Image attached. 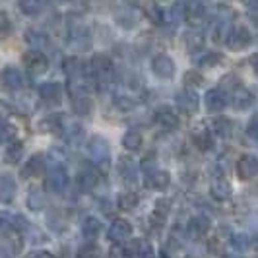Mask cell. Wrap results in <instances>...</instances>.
<instances>
[{
	"label": "cell",
	"instance_id": "6da1fadb",
	"mask_svg": "<svg viewBox=\"0 0 258 258\" xmlns=\"http://www.w3.org/2000/svg\"><path fill=\"white\" fill-rule=\"evenodd\" d=\"M88 154H90L91 161L101 165V167H107L111 161V148H109L107 140H103L101 136H93L88 142Z\"/></svg>",
	"mask_w": 258,
	"mask_h": 258
},
{
	"label": "cell",
	"instance_id": "7a4b0ae2",
	"mask_svg": "<svg viewBox=\"0 0 258 258\" xmlns=\"http://www.w3.org/2000/svg\"><path fill=\"white\" fill-rule=\"evenodd\" d=\"M152 72L159 80H171L175 76V62L169 54H155L152 60Z\"/></svg>",
	"mask_w": 258,
	"mask_h": 258
},
{
	"label": "cell",
	"instance_id": "3957f363",
	"mask_svg": "<svg viewBox=\"0 0 258 258\" xmlns=\"http://www.w3.org/2000/svg\"><path fill=\"white\" fill-rule=\"evenodd\" d=\"M68 182H70V177H68L66 169L62 165H56V167H52V171L47 177V188L54 194H62L68 186Z\"/></svg>",
	"mask_w": 258,
	"mask_h": 258
},
{
	"label": "cell",
	"instance_id": "277c9868",
	"mask_svg": "<svg viewBox=\"0 0 258 258\" xmlns=\"http://www.w3.org/2000/svg\"><path fill=\"white\" fill-rule=\"evenodd\" d=\"M237 175L241 181H250L258 177V157L250 154H245L237 161Z\"/></svg>",
	"mask_w": 258,
	"mask_h": 258
},
{
	"label": "cell",
	"instance_id": "5b68a950",
	"mask_svg": "<svg viewBox=\"0 0 258 258\" xmlns=\"http://www.w3.org/2000/svg\"><path fill=\"white\" fill-rule=\"evenodd\" d=\"M39 97L45 105H58L62 101V84L58 82H45L39 88Z\"/></svg>",
	"mask_w": 258,
	"mask_h": 258
},
{
	"label": "cell",
	"instance_id": "8992f818",
	"mask_svg": "<svg viewBox=\"0 0 258 258\" xmlns=\"http://www.w3.org/2000/svg\"><path fill=\"white\" fill-rule=\"evenodd\" d=\"M24 64H26V68L31 74L39 76L49 68V60L41 51H29L24 54Z\"/></svg>",
	"mask_w": 258,
	"mask_h": 258
},
{
	"label": "cell",
	"instance_id": "52a82bcc",
	"mask_svg": "<svg viewBox=\"0 0 258 258\" xmlns=\"http://www.w3.org/2000/svg\"><path fill=\"white\" fill-rule=\"evenodd\" d=\"M175 99H177L179 109H181L182 113H186V115H192L194 111L198 109V103H200V99H198L196 91L190 90V88H184V90L177 91Z\"/></svg>",
	"mask_w": 258,
	"mask_h": 258
},
{
	"label": "cell",
	"instance_id": "ba28073f",
	"mask_svg": "<svg viewBox=\"0 0 258 258\" xmlns=\"http://www.w3.org/2000/svg\"><path fill=\"white\" fill-rule=\"evenodd\" d=\"M111 58L103 54V52H97V54H93V58H91V70H93V74L97 76V80L103 84L105 82H109V74H111Z\"/></svg>",
	"mask_w": 258,
	"mask_h": 258
},
{
	"label": "cell",
	"instance_id": "9c48e42d",
	"mask_svg": "<svg viewBox=\"0 0 258 258\" xmlns=\"http://www.w3.org/2000/svg\"><path fill=\"white\" fill-rule=\"evenodd\" d=\"M0 82H2V88L8 91H18L24 88V74L14 68V66H8L4 68L2 76H0Z\"/></svg>",
	"mask_w": 258,
	"mask_h": 258
},
{
	"label": "cell",
	"instance_id": "30bf717a",
	"mask_svg": "<svg viewBox=\"0 0 258 258\" xmlns=\"http://www.w3.org/2000/svg\"><path fill=\"white\" fill-rule=\"evenodd\" d=\"M130 235H132V225L126 220H115L111 223L109 231H107L109 241H113V243H122V241L128 239Z\"/></svg>",
	"mask_w": 258,
	"mask_h": 258
},
{
	"label": "cell",
	"instance_id": "8fae6325",
	"mask_svg": "<svg viewBox=\"0 0 258 258\" xmlns=\"http://www.w3.org/2000/svg\"><path fill=\"white\" fill-rule=\"evenodd\" d=\"M171 182V175L167 171H161V169H154L148 173L146 177V186L152 188V190H165Z\"/></svg>",
	"mask_w": 258,
	"mask_h": 258
},
{
	"label": "cell",
	"instance_id": "7c38bea8",
	"mask_svg": "<svg viewBox=\"0 0 258 258\" xmlns=\"http://www.w3.org/2000/svg\"><path fill=\"white\" fill-rule=\"evenodd\" d=\"M206 107L210 113H220L227 107V95L220 88H214L206 93Z\"/></svg>",
	"mask_w": 258,
	"mask_h": 258
},
{
	"label": "cell",
	"instance_id": "4fadbf2b",
	"mask_svg": "<svg viewBox=\"0 0 258 258\" xmlns=\"http://www.w3.org/2000/svg\"><path fill=\"white\" fill-rule=\"evenodd\" d=\"M43 169H45V157L41 154L31 155L26 161V165L22 167V177L24 179H35L43 173Z\"/></svg>",
	"mask_w": 258,
	"mask_h": 258
},
{
	"label": "cell",
	"instance_id": "5bb4252c",
	"mask_svg": "<svg viewBox=\"0 0 258 258\" xmlns=\"http://www.w3.org/2000/svg\"><path fill=\"white\" fill-rule=\"evenodd\" d=\"M18 192V184L12 175H0V202L10 204Z\"/></svg>",
	"mask_w": 258,
	"mask_h": 258
},
{
	"label": "cell",
	"instance_id": "9a60e30c",
	"mask_svg": "<svg viewBox=\"0 0 258 258\" xmlns=\"http://www.w3.org/2000/svg\"><path fill=\"white\" fill-rule=\"evenodd\" d=\"M210 227H212V223H210V218L206 216H196L192 220L188 221V235L192 237V239H200V237H204L208 231H210Z\"/></svg>",
	"mask_w": 258,
	"mask_h": 258
},
{
	"label": "cell",
	"instance_id": "2e32d148",
	"mask_svg": "<svg viewBox=\"0 0 258 258\" xmlns=\"http://www.w3.org/2000/svg\"><path fill=\"white\" fill-rule=\"evenodd\" d=\"M99 182V173H97V169L93 167H84L80 171V175H78V186L82 188V190H91L95 184Z\"/></svg>",
	"mask_w": 258,
	"mask_h": 258
},
{
	"label": "cell",
	"instance_id": "e0dca14e",
	"mask_svg": "<svg viewBox=\"0 0 258 258\" xmlns=\"http://www.w3.org/2000/svg\"><path fill=\"white\" fill-rule=\"evenodd\" d=\"M118 175L122 177V181L132 184L138 179V171H136V163L130 157H120L118 159Z\"/></svg>",
	"mask_w": 258,
	"mask_h": 258
},
{
	"label": "cell",
	"instance_id": "ac0fdd59",
	"mask_svg": "<svg viewBox=\"0 0 258 258\" xmlns=\"http://www.w3.org/2000/svg\"><path fill=\"white\" fill-rule=\"evenodd\" d=\"M155 120L163 126L165 130H173L179 126V116L175 115V111L173 109H169V107H161V109H157V113H155Z\"/></svg>",
	"mask_w": 258,
	"mask_h": 258
},
{
	"label": "cell",
	"instance_id": "d6986e66",
	"mask_svg": "<svg viewBox=\"0 0 258 258\" xmlns=\"http://www.w3.org/2000/svg\"><path fill=\"white\" fill-rule=\"evenodd\" d=\"M227 43H229V47L235 49V51L245 49L246 45L250 43V33H248V29H246V27H237L235 31H231V35H229V39H227Z\"/></svg>",
	"mask_w": 258,
	"mask_h": 258
},
{
	"label": "cell",
	"instance_id": "ffe728a7",
	"mask_svg": "<svg viewBox=\"0 0 258 258\" xmlns=\"http://www.w3.org/2000/svg\"><path fill=\"white\" fill-rule=\"evenodd\" d=\"M210 192H212V196H214L216 200H227V198L231 196V186H229V182L225 181V179L218 177L216 181L212 182Z\"/></svg>",
	"mask_w": 258,
	"mask_h": 258
},
{
	"label": "cell",
	"instance_id": "44dd1931",
	"mask_svg": "<svg viewBox=\"0 0 258 258\" xmlns=\"http://www.w3.org/2000/svg\"><path fill=\"white\" fill-rule=\"evenodd\" d=\"M93 109V103L88 95H74L72 97V111L80 116H88Z\"/></svg>",
	"mask_w": 258,
	"mask_h": 258
},
{
	"label": "cell",
	"instance_id": "7402d4cb",
	"mask_svg": "<svg viewBox=\"0 0 258 258\" xmlns=\"http://www.w3.org/2000/svg\"><path fill=\"white\" fill-rule=\"evenodd\" d=\"M252 103H254V95L248 90H239L233 95V107H235L237 111H245V109H248Z\"/></svg>",
	"mask_w": 258,
	"mask_h": 258
},
{
	"label": "cell",
	"instance_id": "603a6c76",
	"mask_svg": "<svg viewBox=\"0 0 258 258\" xmlns=\"http://www.w3.org/2000/svg\"><path fill=\"white\" fill-rule=\"evenodd\" d=\"M101 221L97 220V218H86L84 223H82V233H84V237L86 239H95L99 233H101Z\"/></svg>",
	"mask_w": 258,
	"mask_h": 258
},
{
	"label": "cell",
	"instance_id": "cb8c5ba5",
	"mask_svg": "<svg viewBox=\"0 0 258 258\" xmlns=\"http://www.w3.org/2000/svg\"><path fill=\"white\" fill-rule=\"evenodd\" d=\"M39 130L43 132H56L62 130V115H49L39 122Z\"/></svg>",
	"mask_w": 258,
	"mask_h": 258
},
{
	"label": "cell",
	"instance_id": "d4e9b609",
	"mask_svg": "<svg viewBox=\"0 0 258 258\" xmlns=\"http://www.w3.org/2000/svg\"><path fill=\"white\" fill-rule=\"evenodd\" d=\"M122 146L128 150V152H136L142 148V134L138 130H128L122 138Z\"/></svg>",
	"mask_w": 258,
	"mask_h": 258
},
{
	"label": "cell",
	"instance_id": "484cf974",
	"mask_svg": "<svg viewBox=\"0 0 258 258\" xmlns=\"http://www.w3.org/2000/svg\"><path fill=\"white\" fill-rule=\"evenodd\" d=\"M229 35H231V31H229V22H227L225 18H220V20L216 22V26H214V39H216L218 43H227Z\"/></svg>",
	"mask_w": 258,
	"mask_h": 258
},
{
	"label": "cell",
	"instance_id": "4316f807",
	"mask_svg": "<svg viewBox=\"0 0 258 258\" xmlns=\"http://www.w3.org/2000/svg\"><path fill=\"white\" fill-rule=\"evenodd\" d=\"M26 41L31 45V47H35V51L43 49V47L49 43L47 35H45L43 31H37V29H29V31L26 33Z\"/></svg>",
	"mask_w": 258,
	"mask_h": 258
},
{
	"label": "cell",
	"instance_id": "83f0119b",
	"mask_svg": "<svg viewBox=\"0 0 258 258\" xmlns=\"http://www.w3.org/2000/svg\"><path fill=\"white\" fill-rule=\"evenodd\" d=\"M116 206L120 208L122 212H130V210H134V208L138 206V194L136 192H124L118 196V200H116Z\"/></svg>",
	"mask_w": 258,
	"mask_h": 258
},
{
	"label": "cell",
	"instance_id": "f1b7e54d",
	"mask_svg": "<svg viewBox=\"0 0 258 258\" xmlns=\"http://www.w3.org/2000/svg\"><path fill=\"white\" fill-rule=\"evenodd\" d=\"M194 144H196V148H198V150L208 152V150L214 146L212 132H208V130H198V132H194Z\"/></svg>",
	"mask_w": 258,
	"mask_h": 258
},
{
	"label": "cell",
	"instance_id": "f546056e",
	"mask_svg": "<svg viewBox=\"0 0 258 258\" xmlns=\"http://www.w3.org/2000/svg\"><path fill=\"white\" fill-rule=\"evenodd\" d=\"M27 206L31 208V210H41V208L45 206V194L41 188H31L29 190V196H27Z\"/></svg>",
	"mask_w": 258,
	"mask_h": 258
},
{
	"label": "cell",
	"instance_id": "4dcf8cb0",
	"mask_svg": "<svg viewBox=\"0 0 258 258\" xmlns=\"http://www.w3.org/2000/svg\"><path fill=\"white\" fill-rule=\"evenodd\" d=\"M18 6L26 16H37L41 12V8H43L41 0H18Z\"/></svg>",
	"mask_w": 258,
	"mask_h": 258
},
{
	"label": "cell",
	"instance_id": "1f68e13d",
	"mask_svg": "<svg viewBox=\"0 0 258 258\" xmlns=\"http://www.w3.org/2000/svg\"><path fill=\"white\" fill-rule=\"evenodd\" d=\"M22 155H24V144L14 142V144H10L8 150H6V161H8V163H20Z\"/></svg>",
	"mask_w": 258,
	"mask_h": 258
},
{
	"label": "cell",
	"instance_id": "d6a6232c",
	"mask_svg": "<svg viewBox=\"0 0 258 258\" xmlns=\"http://www.w3.org/2000/svg\"><path fill=\"white\" fill-rule=\"evenodd\" d=\"M18 130L12 122H0V144H10L14 142Z\"/></svg>",
	"mask_w": 258,
	"mask_h": 258
},
{
	"label": "cell",
	"instance_id": "836d02e7",
	"mask_svg": "<svg viewBox=\"0 0 258 258\" xmlns=\"http://www.w3.org/2000/svg\"><path fill=\"white\" fill-rule=\"evenodd\" d=\"M116 22L122 27L130 29V27H134L138 24V18H136V14L132 12V10H122L120 14H116Z\"/></svg>",
	"mask_w": 258,
	"mask_h": 258
},
{
	"label": "cell",
	"instance_id": "e575fe53",
	"mask_svg": "<svg viewBox=\"0 0 258 258\" xmlns=\"http://www.w3.org/2000/svg\"><path fill=\"white\" fill-rule=\"evenodd\" d=\"M182 41H184L186 49H188L190 52H196V49L202 47V37H200L198 33H194V31H186L184 37H182Z\"/></svg>",
	"mask_w": 258,
	"mask_h": 258
},
{
	"label": "cell",
	"instance_id": "d590c367",
	"mask_svg": "<svg viewBox=\"0 0 258 258\" xmlns=\"http://www.w3.org/2000/svg\"><path fill=\"white\" fill-rule=\"evenodd\" d=\"M231 246L237 250V252H245V250H248V246H250V241H248L246 235L237 233V235H233L231 237Z\"/></svg>",
	"mask_w": 258,
	"mask_h": 258
},
{
	"label": "cell",
	"instance_id": "8d00e7d4",
	"mask_svg": "<svg viewBox=\"0 0 258 258\" xmlns=\"http://www.w3.org/2000/svg\"><path fill=\"white\" fill-rule=\"evenodd\" d=\"M84 136V128H82V124H76V122H72L68 128H66V134H64V138H66V142H70V144H76L80 138Z\"/></svg>",
	"mask_w": 258,
	"mask_h": 258
},
{
	"label": "cell",
	"instance_id": "74e56055",
	"mask_svg": "<svg viewBox=\"0 0 258 258\" xmlns=\"http://www.w3.org/2000/svg\"><path fill=\"white\" fill-rule=\"evenodd\" d=\"M212 130L220 136H229L231 134V122L225 120V118H216L214 124H212Z\"/></svg>",
	"mask_w": 258,
	"mask_h": 258
},
{
	"label": "cell",
	"instance_id": "f35d334b",
	"mask_svg": "<svg viewBox=\"0 0 258 258\" xmlns=\"http://www.w3.org/2000/svg\"><path fill=\"white\" fill-rule=\"evenodd\" d=\"M221 60L220 52H204V56L198 60V66L202 68H208V66H216Z\"/></svg>",
	"mask_w": 258,
	"mask_h": 258
},
{
	"label": "cell",
	"instance_id": "ab89813d",
	"mask_svg": "<svg viewBox=\"0 0 258 258\" xmlns=\"http://www.w3.org/2000/svg\"><path fill=\"white\" fill-rule=\"evenodd\" d=\"M186 10H188V16H190V18H200L206 8H204L202 0H190L188 6H186Z\"/></svg>",
	"mask_w": 258,
	"mask_h": 258
},
{
	"label": "cell",
	"instance_id": "60d3db41",
	"mask_svg": "<svg viewBox=\"0 0 258 258\" xmlns=\"http://www.w3.org/2000/svg\"><path fill=\"white\" fill-rule=\"evenodd\" d=\"M167 212H169V202L165 200H159L157 204H155V210H154V220H159L163 221L167 218Z\"/></svg>",
	"mask_w": 258,
	"mask_h": 258
},
{
	"label": "cell",
	"instance_id": "b9f144b4",
	"mask_svg": "<svg viewBox=\"0 0 258 258\" xmlns=\"http://www.w3.org/2000/svg\"><path fill=\"white\" fill-rule=\"evenodd\" d=\"M202 82H204V76L198 70H190V72L184 74V84L186 86H200Z\"/></svg>",
	"mask_w": 258,
	"mask_h": 258
},
{
	"label": "cell",
	"instance_id": "7bdbcfd3",
	"mask_svg": "<svg viewBox=\"0 0 258 258\" xmlns=\"http://www.w3.org/2000/svg\"><path fill=\"white\" fill-rule=\"evenodd\" d=\"M246 134H248L252 140H258V113L252 116L250 122L246 124Z\"/></svg>",
	"mask_w": 258,
	"mask_h": 258
},
{
	"label": "cell",
	"instance_id": "ee69618b",
	"mask_svg": "<svg viewBox=\"0 0 258 258\" xmlns=\"http://www.w3.org/2000/svg\"><path fill=\"white\" fill-rule=\"evenodd\" d=\"M246 14L252 22L258 24V0H248V6H246Z\"/></svg>",
	"mask_w": 258,
	"mask_h": 258
},
{
	"label": "cell",
	"instance_id": "f6af8a7d",
	"mask_svg": "<svg viewBox=\"0 0 258 258\" xmlns=\"http://www.w3.org/2000/svg\"><path fill=\"white\" fill-rule=\"evenodd\" d=\"M24 258H52L49 252H43V250H35V252H29Z\"/></svg>",
	"mask_w": 258,
	"mask_h": 258
},
{
	"label": "cell",
	"instance_id": "bcb514c9",
	"mask_svg": "<svg viewBox=\"0 0 258 258\" xmlns=\"http://www.w3.org/2000/svg\"><path fill=\"white\" fill-rule=\"evenodd\" d=\"M250 62H252V66H254V70H256V74H258V54H254V56L250 58Z\"/></svg>",
	"mask_w": 258,
	"mask_h": 258
},
{
	"label": "cell",
	"instance_id": "7dc6e473",
	"mask_svg": "<svg viewBox=\"0 0 258 258\" xmlns=\"http://www.w3.org/2000/svg\"><path fill=\"white\" fill-rule=\"evenodd\" d=\"M4 111H6V105H4L2 101H0V116L4 115Z\"/></svg>",
	"mask_w": 258,
	"mask_h": 258
},
{
	"label": "cell",
	"instance_id": "c3c4849f",
	"mask_svg": "<svg viewBox=\"0 0 258 258\" xmlns=\"http://www.w3.org/2000/svg\"><path fill=\"white\" fill-rule=\"evenodd\" d=\"M49 2H62V0H49Z\"/></svg>",
	"mask_w": 258,
	"mask_h": 258
}]
</instances>
